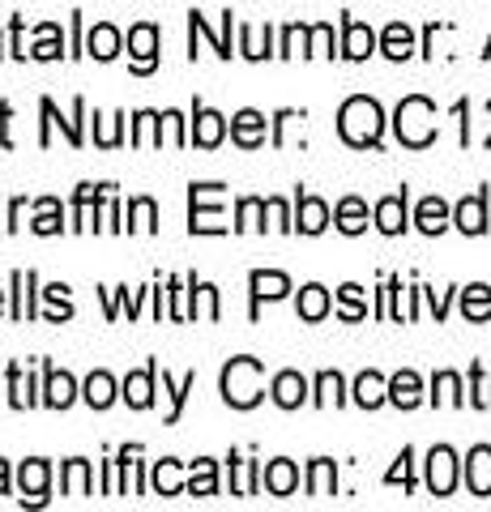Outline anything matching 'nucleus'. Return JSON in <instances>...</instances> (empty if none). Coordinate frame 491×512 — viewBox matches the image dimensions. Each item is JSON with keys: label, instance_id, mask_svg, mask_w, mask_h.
<instances>
[{"label": "nucleus", "instance_id": "obj_46", "mask_svg": "<svg viewBox=\"0 0 491 512\" xmlns=\"http://www.w3.org/2000/svg\"><path fill=\"white\" fill-rule=\"evenodd\" d=\"M269 205V218H274L278 222V227L282 231H291V218H287V205H282V201H265Z\"/></svg>", "mask_w": 491, "mask_h": 512}, {"label": "nucleus", "instance_id": "obj_35", "mask_svg": "<svg viewBox=\"0 0 491 512\" xmlns=\"http://www.w3.org/2000/svg\"><path fill=\"white\" fill-rule=\"evenodd\" d=\"M308 56H334V30H329V26H312L308 30Z\"/></svg>", "mask_w": 491, "mask_h": 512}, {"label": "nucleus", "instance_id": "obj_27", "mask_svg": "<svg viewBox=\"0 0 491 512\" xmlns=\"http://www.w3.org/2000/svg\"><path fill=\"white\" fill-rule=\"evenodd\" d=\"M462 312H466L470 320H487V316H491V286H466Z\"/></svg>", "mask_w": 491, "mask_h": 512}, {"label": "nucleus", "instance_id": "obj_10", "mask_svg": "<svg viewBox=\"0 0 491 512\" xmlns=\"http://www.w3.org/2000/svg\"><path fill=\"white\" fill-rule=\"evenodd\" d=\"M376 227L385 235H398L406 227V192H398V197H385L376 205Z\"/></svg>", "mask_w": 491, "mask_h": 512}, {"label": "nucleus", "instance_id": "obj_7", "mask_svg": "<svg viewBox=\"0 0 491 512\" xmlns=\"http://www.w3.org/2000/svg\"><path fill=\"white\" fill-rule=\"evenodd\" d=\"M154 372H158V367L150 363L146 372H133L129 380H124V402H129L133 410H146L154 402Z\"/></svg>", "mask_w": 491, "mask_h": 512}, {"label": "nucleus", "instance_id": "obj_20", "mask_svg": "<svg viewBox=\"0 0 491 512\" xmlns=\"http://www.w3.org/2000/svg\"><path fill=\"white\" fill-rule=\"evenodd\" d=\"M47 461H26L22 466V474H18V483H22V491L30 495V504H43V491H47Z\"/></svg>", "mask_w": 491, "mask_h": 512}, {"label": "nucleus", "instance_id": "obj_9", "mask_svg": "<svg viewBox=\"0 0 491 512\" xmlns=\"http://www.w3.org/2000/svg\"><path fill=\"white\" fill-rule=\"evenodd\" d=\"M231 133H235V141H240V146H261L265 141V116L261 111H240V116L231 120Z\"/></svg>", "mask_w": 491, "mask_h": 512}, {"label": "nucleus", "instance_id": "obj_30", "mask_svg": "<svg viewBox=\"0 0 491 512\" xmlns=\"http://www.w3.org/2000/svg\"><path fill=\"white\" fill-rule=\"evenodd\" d=\"M30 286H35V274H13V291H18V303H13V316L26 320V316H35V308H30Z\"/></svg>", "mask_w": 491, "mask_h": 512}, {"label": "nucleus", "instance_id": "obj_8", "mask_svg": "<svg viewBox=\"0 0 491 512\" xmlns=\"http://www.w3.org/2000/svg\"><path fill=\"white\" fill-rule=\"evenodd\" d=\"M223 133H227L223 116H218V111H210V107H197V124H193V141H197V146L214 150L218 141H223Z\"/></svg>", "mask_w": 491, "mask_h": 512}, {"label": "nucleus", "instance_id": "obj_13", "mask_svg": "<svg viewBox=\"0 0 491 512\" xmlns=\"http://www.w3.org/2000/svg\"><path fill=\"white\" fill-rule=\"evenodd\" d=\"M419 397H423V384H419L415 372H398V376L389 380V402L393 406L410 410V406H419Z\"/></svg>", "mask_w": 491, "mask_h": 512}, {"label": "nucleus", "instance_id": "obj_1", "mask_svg": "<svg viewBox=\"0 0 491 512\" xmlns=\"http://www.w3.org/2000/svg\"><path fill=\"white\" fill-rule=\"evenodd\" d=\"M380 128H385V116H380V103L376 99H363V94H355V99L342 103L338 133L351 141V146H376Z\"/></svg>", "mask_w": 491, "mask_h": 512}, {"label": "nucleus", "instance_id": "obj_3", "mask_svg": "<svg viewBox=\"0 0 491 512\" xmlns=\"http://www.w3.org/2000/svg\"><path fill=\"white\" fill-rule=\"evenodd\" d=\"M398 137L406 141V146L423 150L427 141L436 137V107L423 99V94H415V99H402L398 107Z\"/></svg>", "mask_w": 491, "mask_h": 512}, {"label": "nucleus", "instance_id": "obj_19", "mask_svg": "<svg viewBox=\"0 0 491 512\" xmlns=\"http://www.w3.org/2000/svg\"><path fill=\"white\" fill-rule=\"evenodd\" d=\"M291 291V282H287V274H274V269H269V274H265V269H257V274H252V299H282V295H287Z\"/></svg>", "mask_w": 491, "mask_h": 512}, {"label": "nucleus", "instance_id": "obj_41", "mask_svg": "<svg viewBox=\"0 0 491 512\" xmlns=\"http://www.w3.org/2000/svg\"><path fill=\"white\" fill-rule=\"evenodd\" d=\"M65 291H69V286H60V282H56V286H47V291H43V295H47V303H52V316H56V320H69V316H73Z\"/></svg>", "mask_w": 491, "mask_h": 512}, {"label": "nucleus", "instance_id": "obj_31", "mask_svg": "<svg viewBox=\"0 0 491 512\" xmlns=\"http://www.w3.org/2000/svg\"><path fill=\"white\" fill-rule=\"evenodd\" d=\"M65 491L69 495H90V466L86 461H69L65 466Z\"/></svg>", "mask_w": 491, "mask_h": 512}, {"label": "nucleus", "instance_id": "obj_29", "mask_svg": "<svg viewBox=\"0 0 491 512\" xmlns=\"http://www.w3.org/2000/svg\"><path fill=\"white\" fill-rule=\"evenodd\" d=\"M188 491H193V495H214V491H218L214 461H193V478H188Z\"/></svg>", "mask_w": 491, "mask_h": 512}, {"label": "nucleus", "instance_id": "obj_24", "mask_svg": "<svg viewBox=\"0 0 491 512\" xmlns=\"http://www.w3.org/2000/svg\"><path fill=\"white\" fill-rule=\"evenodd\" d=\"M445 222H449V210H445V201H440V197H427L419 205V231L440 235V231H445Z\"/></svg>", "mask_w": 491, "mask_h": 512}, {"label": "nucleus", "instance_id": "obj_25", "mask_svg": "<svg viewBox=\"0 0 491 512\" xmlns=\"http://www.w3.org/2000/svg\"><path fill=\"white\" fill-rule=\"evenodd\" d=\"M325 312H329V291L325 286H304V291H299V316L321 320Z\"/></svg>", "mask_w": 491, "mask_h": 512}, {"label": "nucleus", "instance_id": "obj_2", "mask_svg": "<svg viewBox=\"0 0 491 512\" xmlns=\"http://www.w3.org/2000/svg\"><path fill=\"white\" fill-rule=\"evenodd\" d=\"M223 397L235 410L261 402V359H231L223 372Z\"/></svg>", "mask_w": 491, "mask_h": 512}, {"label": "nucleus", "instance_id": "obj_4", "mask_svg": "<svg viewBox=\"0 0 491 512\" xmlns=\"http://www.w3.org/2000/svg\"><path fill=\"white\" fill-rule=\"evenodd\" d=\"M453 483H457L453 448H432V457H427V487H432V495H449Z\"/></svg>", "mask_w": 491, "mask_h": 512}, {"label": "nucleus", "instance_id": "obj_23", "mask_svg": "<svg viewBox=\"0 0 491 512\" xmlns=\"http://www.w3.org/2000/svg\"><path fill=\"white\" fill-rule=\"evenodd\" d=\"M410 52H415V35H410V26L393 22V26L385 30V56H389V60H406Z\"/></svg>", "mask_w": 491, "mask_h": 512}, {"label": "nucleus", "instance_id": "obj_12", "mask_svg": "<svg viewBox=\"0 0 491 512\" xmlns=\"http://www.w3.org/2000/svg\"><path fill=\"white\" fill-rule=\"evenodd\" d=\"M73 397H77L73 376L69 372H56V367H47V397H43V402L56 406V410H65V406H73Z\"/></svg>", "mask_w": 491, "mask_h": 512}, {"label": "nucleus", "instance_id": "obj_37", "mask_svg": "<svg viewBox=\"0 0 491 512\" xmlns=\"http://www.w3.org/2000/svg\"><path fill=\"white\" fill-rule=\"evenodd\" d=\"M265 210H269V205H265V201H257V197L240 201V222H235V227H240V231H248V227H265V222H257Z\"/></svg>", "mask_w": 491, "mask_h": 512}, {"label": "nucleus", "instance_id": "obj_38", "mask_svg": "<svg viewBox=\"0 0 491 512\" xmlns=\"http://www.w3.org/2000/svg\"><path fill=\"white\" fill-rule=\"evenodd\" d=\"M9 389H13V406H18V410H26L30 402H35V397H30V384L22 380V367L18 363L9 367Z\"/></svg>", "mask_w": 491, "mask_h": 512}, {"label": "nucleus", "instance_id": "obj_11", "mask_svg": "<svg viewBox=\"0 0 491 512\" xmlns=\"http://www.w3.org/2000/svg\"><path fill=\"white\" fill-rule=\"evenodd\" d=\"M329 227V205L321 197H299V231L321 235Z\"/></svg>", "mask_w": 491, "mask_h": 512}, {"label": "nucleus", "instance_id": "obj_15", "mask_svg": "<svg viewBox=\"0 0 491 512\" xmlns=\"http://www.w3.org/2000/svg\"><path fill=\"white\" fill-rule=\"evenodd\" d=\"M385 397H389V384L380 380L376 372H363V376L355 380V402H359L363 410H376L380 402H385Z\"/></svg>", "mask_w": 491, "mask_h": 512}, {"label": "nucleus", "instance_id": "obj_43", "mask_svg": "<svg viewBox=\"0 0 491 512\" xmlns=\"http://www.w3.org/2000/svg\"><path fill=\"white\" fill-rule=\"evenodd\" d=\"M269 47V43H265ZM265 47H261V30H252V26H244V56H252V60H261L265 56Z\"/></svg>", "mask_w": 491, "mask_h": 512}, {"label": "nucleus", "instance_id": "obj_33", "mask_svg": "<svg viewBox=\"0 0 491 512\" xmlns=\"http://www.w3.org/2000/svg\"><path fill=\"white\" fill-rule=\"evenodd\" d=\"M312 495H329L334 491V461H312V483H308Z\"/></svg>", "mask_w": 491, "mask_h": 512}, {"label": "nucleus", "instance_id": "obj_28", "mask_svg": "<svg viewBox=\"0 0 491 512\" xmlns=\"http://www.w3.org/2000/svg\"><path fill=\"white\" fill-rule=\"evenodd\" d=\"M154 491L158 495H180V461H158L154 466Z\"/></svg>", "mask_w": 491, "mask_h": 512}, {"label": "nucleus", "instance_id": "obj_42", "mask_svg": "<svg viewBox=\"0 0 491 512\" xmlns=\"http://www.w3.org/2000/svg\"><path fill=\"white\" fill-rule=\"evenodd\" d=\"M39 60H56L60 56V43H56V26H43L39 30V47H35Z\"/></svg>", "mask_w": 491, "mask_h": 512}, {"label": "nucleus", "instance_id": "obj_39", "mask_svg": "<svg viewBox=\"0 0 491 512\" xmlns=\"http://www.w3.org/2000/svg\"><path fill=\"white\" fill-rule=\"evenodd\" d=\"M35 231H39V235H56V231H60V214H56V201H39V218H35Z\"/></svg>", "mask_w": 491, "mask_h": 512}, {"label": "nucleus", "instance_id": "obj_16", "mask_svg": "<svg viewBox=\"0 0 491 512\" xmlns=\"http://www.w3.org/2000/svg\"><path fill=\"white\" fill-rule=\"evenodd\" d=\"M372 47H376V35L363 22H346V43H342V56H351V60H363V56H372Z\"/></svg>", "mask_w": 491, "mask_h": 512}, {"label": "nucleus", "instance_id": "obj_44", "mask_svg": "<svg viewBox=\"0 0 491 512\" xmlns=\"http://www.w3.org/2000/svg\"><path fill=\"white\" fill-rule=\"evenodd\" d=\"M308 43V30L304 26H291L287 30V43H282V56H295V47H304Z\"/></svg>", "mask_w": 491, "mask_h": 512}, {"label": "nucleus", "instance_id": "obj_26", "mask_svg": "<svg viewBox=\"0 0 491 512\" xmlns=\"http://www.w3.org/2000/svg\"><path fill=\"white\" fill-rule=\"evenodd\" d=\"M112 397H116V380L107 376V372H94V376L86 380V402H90L94 410L112 406Z\"/></svg>", "mask_w": 491, "mask_h": 512}, {"label": "nucleus", "instance_id": "obj_6", "mask_svg": "<svg viewBox=\"0 0 491 512\" xmlns=\"http://www.w3.org/2000/svg\"><path fill=\"white\" fill-rule=\"evenodd\" d=\"M466 483H470L474 495H491V448L487 444H479L470 453V461H466Z\"/></svg>", "mask_w": 491, "mask_h": 512}, {"label": "nucleus", "instance_id": "obj_36", "mask_svg": "<svg viewBox=\"0 0 491 512\" xmlns=\"http://www.w3.org/2000/svg\"><path fill=\"white\" fill-rule=\"evenodd\" d=\"M154 218H158L154 201H150V197H137V201H133V222H129V227H133V231H154Z\"/></svg>", "mask_w": 491, "mask_h": 512}, {"label": "nucleus", "instance_id": "obj_17", "mask_svg": "<svg viewBox=\"0 0 491 512\" xmlns=\"http://www.w3.org/2000/svg\"><path fill=\"white\" fill-rule=\"evenodd\" d=\"M457 227H462L466 235H483L487 231V205H483V197H466L462 205H457Z\"/></svg>", "mask_w": 491, "mask_h": 512}, {"label": "nucleus", "instance_id": "obj_34", "mask_svg": "<svg viewBox=\"0 0 491 512\" xmlns=\"http://www.w3.org/2000/svg\"><path fill=\"white\" fill-rule=\"evenodd\" d=\"M436 402H440V406H445V402H449V406L462 402V380H457L453 372H440V376H436Z\"/></svg>", "mask_w": 491, "mask_h": 512}, {"label": "nucleus", "instance_id": "obj_40", "mask_svg": "<svg viewBox=\"0 0 491 512\" xmlns=\"http://www.w3.org/2000/svg\"><path fill=\"white\" fill-rule=\"evenodd\" d=\"M342 316L346 320H359L363 312H368V308H363V291H359V286H342Z\"/></svg>", "mask_w": 491, "mask_h": 512}, {"label": "nucleus", "instance_id": "obj_22", "mask_svg": "<svg viewBox=\"0 0 491 512\" xmlns=\"http://www.w3.org/2000/svg\"><path fill=\"white\" fill-rule=\"evenodd\" d=\"M338 227H342L346 235H359L363 227H368V205H363L359 197H346V201L338 205Z\"/></svg>", "mask_w": 491, "mask_h": 512}, {"label": "nucleus", "instance_id": "obj_5", "mask_svg": "<svg viewBox=\"0 0 491 512\" xmlns=\"http://www.w3.org/2000/svg\"><path fill=\"white\" fill-rule=\"evenodd\" d=\"M129 52H133V69L137 73H150L154 60H158V30L150 22H141L129 30Z\"/></svg>", "mask_w": 491, "mask_h": 512}, {"label": "nucleus", "instance_id": "obj_18", "mask_svg": "<svg viewBox=\"0 0 491 512\" xmlns=\"http://www.w3.org/2000/svg\"><path fill=\"white\" fill-rule=\"evenodd\" d=\"M86 52L90 56H99V60H112L116 52H120V30L116 26H94L90 30V39H86Z\"/></svg>", "mask_w": 491, "mask_h": 512}, {"label": "nucleus", "instance_id": "obj_48", "mask_svg": "<svg viewBox=\"0 0 491 512\" xmlns=\"http://www.w3.org/2000/svg\"><path fill=\"white\" fill-rule=\"evenodd\" d=\"M0 308H5V291H0Z\"/></svg>", "mask_w": 491, "mask_h": 512}, {"label": "nucleus", "instance_id": "obj_32", "mask_svg": "<svg viewBox=\"0 0 491 512\" xmlns=\"http://www.w3.org/2000/svg\"><path fill=\"white\" fill-rule=\"evenodd\" d=\"M316 402L321 406H342V376L338 372H321V380H316Z\"/></svg>", "mask_w": 491, "mask_h": 512}, {"label": "nucleus", "instance_id": "obj_45", "mask_svg": "<svg viewBox=\"0 0 491 512\" xmlns=\"http://www.w3.org/2000/svg\"><path fill=\"white\" fill-rule=\"evenodd\" d=\"M389 483H406V487H410V448L398 457V466L389 470Z\"/></svg>", "mask_w": 491, "mask_h": 512}, {"label": "nucleus", "instance_id": "obj_47", "mask_svg": "<svg viewBox=\"0 0 491 512\" xmlns=\"http://www.w3.org/2000/svg\"><path fill=\"white\" fill-rule=\"evenodd\" d=\"M5 491H9V466L0 461V495H5Z\"/></svg>", "mask_w": 491, "mask_h": 512}, {"label": "nucleus", "instance_id": "obj_21", "mask_svg": "<svg viewBox=\"0 0 491 512\" xmlns=\"http://www.w3.org/2000/svg\"><path fill=\"white\" fill-rule=\"evenodd\" d=\"M295 483H299V470L291 466V461H269L265 466V487L274 495H291Z\"/></svg>", "mask_w": 491, "mask_h": 512}, {"label": "nucleus", "instance_id": "obj_14", "mask_svg": "<svg viewBox=\"0 0 491 512\" xmlns=\"http://www.w3.org/2000/svg\"><path fill=\"white\" fill-rule=\"evenodd\" d=\"M304 393H308V384H304V376H299V372H282L274 380V402L282 410H295L299 402H304Z\"/></svg>", "mask_w": 491, "mask_h": 512}]
</instances>
